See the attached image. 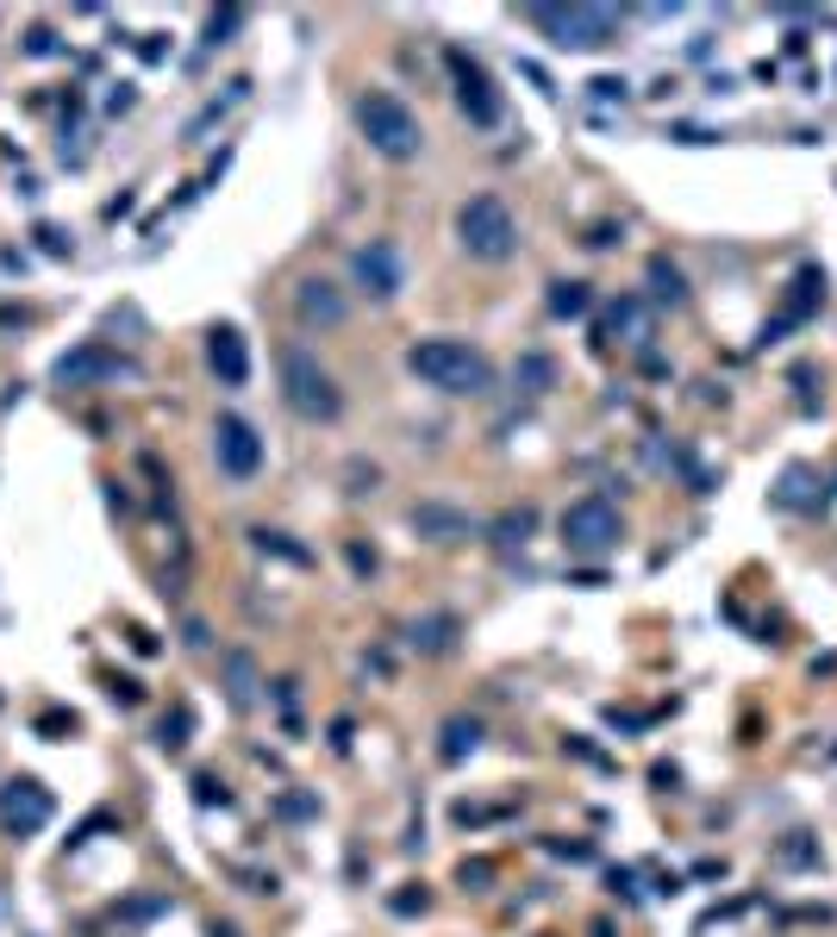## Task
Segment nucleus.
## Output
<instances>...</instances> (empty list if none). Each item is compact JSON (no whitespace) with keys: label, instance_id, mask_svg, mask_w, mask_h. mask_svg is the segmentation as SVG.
I'll use <instances>...</instances> for the list:
<instances>
[{"label":"nucleus","instance_id":"nucleus-1","mask_svg":"<svg viewBox=\"0 0 837 937\" xmlns=\"http://www.w3.org/2000/svg\"><path fill=\"white\" fill-rule=\"evenodd\" d=\"M406 369L426 381V388H444V394H487L494 388V369L475 344L462 338H426L406 351Z\"/></svg>","mask_w":837,"mask_h":937},{"label":"nucleus","instance_id":"nucleus-2","mask_svg":"<svg viewBox=\"0 0 837 937\" xmlns=\"http://www.w3.org/2000/svg\"><path fill=\"white\" fill-rule=\"evenodd\" d=\"M356 126H363V138H369V151H381L388 163H406V156H419V144H426L413 106H406L401 94H388V88H376V94L356 101Z\"/></svg>","mask_w":837,"mask_h":937},{"label":"nucleus","instance_id":"nucleus-3","mask_svg":"<svg viewBox=\"0 0 837 937\" xmlns=\"http://www.w3.org/2000/svg\"><path fill=\"white\" fill-rule=\"evenodd\" d=\"M281 388H288V406H294L301 419H338V413H344L338 381L319 369V356L306 351V344H288V351H281Z\"/></svg>","mask_w":837,"mask_h":937},{"label":"nucleus","instance_id":"nucleus-4","mask_svg":"<svg viewBox=\"0 0 837 937\" xmlns=\"http://www.w3.org/2000/svg\"><path fill=\"white\" fill-rule=\"evenodd\" d=\"M457 238H462V251L482 256V263H507V256L519 251V226H512L507 201H494V194H475V201H462Z\"/></svg>","mask_w":837,"mask_h":937},{"label":"nucleus","instance_id":"nucleus-5","mask_svg":"<svg viewBox=\"0 0 837 937\" xmlns=\"http://www.w3.org/2000/svg\"><path fill=\"white\" fill-rule=\"evenodd\" d=\"M537 31H550V45L562 51H600L619 38V13L612 7H532L525 13Z\"/></svg>","mask_w":837,"mask_h":937},{"label":"nucleus","instance_id":"nucleus-6","mask_svg":"<svg viewBox=\"0 0 837 937\" xmlns=\"http://www.w3.org/2000/svg\"><path fill=\"white\" fill-rule=\"evenodd\" d=\"M562 544H569V557H607L612 544H619V507L600 501V494L575 501V507L562 512Z\"/></svg>","mask_w":837,"mask_h":937},{"label":"nucleus","instance_id":"nucleus-7","mask_svg":"<svg viewBox=\"0 0 837 937\" xmlns=\"http://www.w3.org/2000/svg\"><path fill=\"white\" fill-rule=\"evenodd\" d=\"M213 456H219V469H226L231 482H251L256 469H263V438H256L238 413H226V419L213 426Z\"/></svg>","mask_w":837,"mask_h":937},{"label":"nucleus","instance_id":"nucleus-8","mask_svg":"<svg viewBox=\"0 0 837 937\" xmlns=\"http://www.w3.org/2000/svg\"><path fill=\"white\" fill-rule=\"evenodd\" d=\"M451 76H457L462 113H469L475 126H500V94H494V81H487L482 63H475L469 51H451Z\"/></svg>","mask_w":837,"mask_h":937},{"label":"nucleus","instance_id":"nucleus-9","mask_svg":"<svg viewBox=\"0 0 837 937\" xmlns=\"http://www.w3.org/2000/svg\"><path fill=\"white\" fill-rule=\"evenodd\" d=\"M351 269H356V281H363V294H369V301H394V294L406 288V276H401V251H394L388 238L363 244Z\"/></svg>","mask_w":837,"mask_h":937},{"label":"nucleus","instance_id":"nucleus-10","mask_svg":"<svg viewBox=\"0 0 837 937\" xmlns=\"http://www.w3.org/2000/svg\"><path fill=\"white\" fill-rule=\"evenodd\" d=\"M213 369H219V381L226 388H244V376H251V356H244V338L231 326L213 331Z\"/></svg>","mask_w":837,"mask_h":937},{"label":"nucleus","instance_id":"nucleus-11","mask_svg":"<svg viewBox=\"0 0 837 937\" xmlns=\"http://www.w3.org/2000/svg\"><path fill=\"white\" fill-rule=\"evenodd\" d=\"M301 319H319V326H344V294L331 281H301Z\"/></svg>","mask_w":837,"mask_h":937},{"label":"nucleus","instance_id":"nucleus-12","mask_svg":"<svg viewBox=\"0 0 837 937\" xmlns=\"http://www.w3.org/2000/svg\"><path fill=\"white\" fill-rule=\"evenodd\" d=\"M550 313H557V319L587 313V288H582V281H557V288H550Z\"/></svg>","mask_w":837,"mask_h":937},{"label":"nucleus","instance_id":"nucleus-13","mask_svg":"<svg viewBox=\"0 0 837 937\" xmlns=\"http://www.w3.org/2000/svg\"><path fill=\"white\" fill-rule=\"evenodd\" d=\"M475 737H482V725H475V719H451V725H444V757L457 762L462 750H475Z\"/></svg>","mask_w":837,"mask_h":937},{"label":"nucleus","instance_id":"nucleus-14","mask_svg":"<svg viewBox=\"0 0 837 937\" xmlns=\"http://www.w3.org/2000/svg\"><path fill=\"white\" fill-rule=\"evenodd\" d=\"M413 519H419L426 532H469V519H457V512H437V507H419Z\"/></svg>","mask_w":837,"mask_h":937},{"label":"nucleus","instance_id":"nucleus-15","mask_svg":"<svg viewBox=\"0 0 837 937\" xmlns=\"http://www.w3.org/2000/svg\"><path fill=\"white\" fill-rule=\"evenodd\" d=\"M612 331H632V338H644V306H637V301H619V306H612Z\"/></svg>","mask_w":837,"mask_h":937},{"label":"nucleus","instance_id":"nucleus-16","mask_svg":"<svg viewBox=\"0 0 837 937\" xmlns=\"http://www.w3.org/2000/svg\"><path fill=\"white\" fill-rule=\"evenodd\" d=\"M650 281H657V294H662V301H682V276H675V269H669L662 256L650 263Z\"/></svg>","mask_w":837,"mask_h":937},{"label":"nucleus","instance_id":"nucleus-17","mask_svg":"<svg viewBox=\"0 0 837 937\" xmlns=\"http://www.w3.org/2000/svg\"><path fill=\"white\" fill-rule=\"evenodd\" d=\"M494 532H500V544H519V537L532 532V512H507V519H500Z\"/></svg>","mask_w":837,"mask_h":937}]
</instances>
